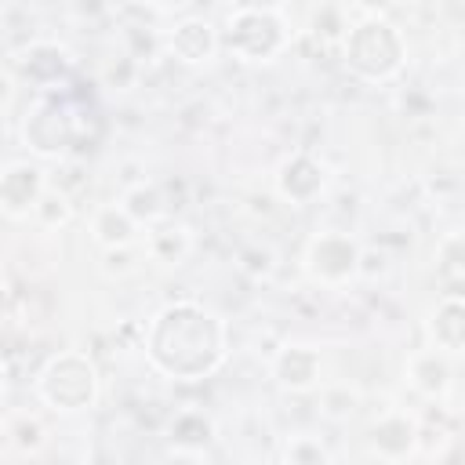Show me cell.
Here are the masks:
<instances>
[{"mask_svg": "<svg viewBox=\"0 0 465 465\" xmlns=\"http://www.w3.org/2000/svg\"><path fill=\"white\" fill-rule=\"evenodd\" d=\"M320 189H323V167H320L316 160L294 156V160L283 163V171H280V193H283V196L305 203V200H312Z\"/></svg>", "mask_w": 465, "mask_h": 465, "instance_id": "cell-8", "label": "cell"}, {"mask_svg": "<svg viewBox=\"0 0 465 465\" xmlns=\"http://www.w3.org/2000/svg\"><path fill=\"white\" fill-rule=\"evenodd\" d=\"M131 232H134V222H131V214L124 211V207H105V211H98V218H94V236L102 240V243H127L131 240Z\"/></svg>", "mask_w": 465, "mask_h": 465, "instance_id": "cell-10", "label": "cell"}, {"mask_svg": "<svg viewBox=\"0 0 465 465\" xmlns=\"http://www.w3.org/2000/svg\"><path fill=\"white\" fill-rule=\"evenodd\" d=\"M7 94H11V87H7V76H0V102H7Z\"/></svg>", "mask_w": 465, "mask_h": 465, "instance_id": "cell-17", "label": "cell"}, {"mask_svg": "<svg viewBox=\"0 0 465 465\" xmlns=\"http://www.w3.org/2000/svg\"><path fill=\"white\" fill-rule=\"evenodd\" d=\"M94 367L84 360V356H54L47 363V371L40 374V392L47 396V403L62 407V411H80L94 400Z\"/></svg>", "mask_w": 465, "mask_h": 465, "instance_id": "cell-4", "label": "cell"}, {"mask_svg": "<svg viewBox=\"0 0 465 465\" xmlns=\"http://www.w3.org/2000/svg\"><path fill=\"white\" fill-rule=\"evenodd\" d=\"M40 171L29 163H15L0 174V207L11 214H25L40 203Z\"/></svg>", "mask_w": 465, "mask_h": 465, "instance_id": "cell-7", "label": "cell"}, {"mask_svg": "<svg viewBox=\"0 0 465 465\" xmlns=\"http://www.w3.org/2000/svg\"><path fill=\"white\" fill-rule=\"evenodd\" d=\"M167 47L182 62H207L218 47V36H214V25L207 18H182V22H174Z\"/></svg>", "mask_w": 465, "mask_h": 465, "instance_id": "cell-6", "label": "cell"}, {"mask_svg": "<svg viewBox=\"0 0 465 465\" xmlns=\"http://www.w3.org/2000/svg\"><path fill=\"white\" fill-rule=\"evenodd\" d=\"M283 22L272 7H232L229 11V29H225V44L247 58V62H258V58H269L283 47Z\"/></svg>", "mask_w": 465, "mask_h": 465, "instance_id": "cell-3", "label": "cell"}, {"mask_svg": "<svg viewBox=\"0 0 465 465\" xmlns=\"http://www.w3.org/2000/svg\"><path fill=\"white\" fill-rule=\"evenodd\" d=\"M316 371H320V360L312 349L305 345H294L287 349L280 360H276V378L287 385V389H309L316 381Z\"/></svg>", "mask_w": 465, "mask_h": 465, "instance_id": "cell-9", "label": "cell"}, {"mask_svg": "<svg viewBox=\"0 0 465 465\" xmlns=\"http://www.w3.org/2000/svg\"><path fill=\"white\" fill-rule=\"evenodd\" d=\"M356 262H360L356 243H352L349 236H341V232H327V236L312 240V247H309V265H312V272H316L320 280H331V283L345 280V276L356 269Z\"/></svg>", "mask_w": 465, "mask_h": 465, "instance_id": "cell-5", "label": "cell"}, {"mask_svg": "<svg viewBox=\"0 0 465 465\" xmlns=\"http://www.w3.org/2000/svg\"><path fill=\"white\" fill-rule=\"evenodd\" d=\"M411 432H414V429H411L407 421L392 418V421H385V425L374 429V447L385 450V454H403V450L411 447Z\"/></svg>", "mask_w": 465, "mask_h": 465, "instance_id": "cell-11", "label": "cell"}, {"mask_svg": "<svg viewBox=\"0 0 465 465\" xmlns=\"http://www.w3.org/2000/svg\"><path fill=\"white\" fill-rule=\"evenodd\" d=\"M131 218H156L160 214V193L156 189H134L124 207Z\"/></svg>", "mask_w": 465, "mask_h": 465, "instance_id": "cell-14", "label": "cell"}, {"mask_svg": "<svg viewBox=\"0 0 465 465\" xmlns=\"http://www.w3.org/2000/svg\"><path fill=\"white\" fill-rule=\"evenodd\" d=\"M40 65H51V73L58 76V73L65 69V51H62V47H54V44H36V47H29V51H25V58H22V69L36 80Z\"/></svg>", "mask_w": 465, "mask_h": 465, "instance_id": "cell-12", "label": "cell"}, {"mask_svg": "<svg viewBox=\"0 0 465 465\" xmlns=\"http://www.w3.org/2000/svg\"><path fill=\"white\" fill-rule=\"evenodd\" d=\"M312 25H316V33H320V29H323V33L349 29V25L341 22V7H320V11H316V18H312Z\"/></svg>", "mask_w": 465, "mask_h": 465, "instance_id": "cell-16", "label": "cell"}, {"mask_svg": "<svg viewBox=\"0 0 465 465\" xmlns=\"http://www.w3.org/2000/svg\"><path fill=\"white\" fill-rule=\"evenodd\" d=\"M149 356L167 374H203L222 360V323L193 302L167 305L149 331Z\"/></svg>", "mask_w": 465, "mask_h": 465, "instance_id": "cell-1", "label": "cell"}, {"mask_svg": "<svg viewBox=\"0 0 465 465\" xmlns=\"http://www.w3.org/2000/svg\"><path fill=\"white\" fill-rule=\"evenodd\" d=\"M287 458H291L294 465H323V450H320L312 440H298V443L287 450Z\"/></svg>", "mask_w": 465, "mask_h": 465, "instance_id": "cell-15", "label": "cell"}, {"mask_svg": "<svg viewBox=\"0 0 465 465\" xmlns=\"http://www.w3.org/2000/svg\"><path fill=\"white\" fill-rule=\"evenodd\" d=\"M461 305L454 302V298H447L443 302V309H440V323H436V338L447 345V349H458L461 345Z\"/></svg>", "mask_w": 465, "mask_h": 465, "instance_id": "cell-13", "label": "cell"}, {"mask_svg": "<svg viewBox=\"0 0 465 465\" xmlns=\"http://www.w3.org/2000/svg\"><path fill=\"white\" fill-rule=\"evenodd\" d=\"M345 62L371 80L392 76L403 62V36L381 15H367L345 33Z\"/></svg>", "mask_w": 465, "mask_h": 465, "instance_id": "cell-2", "label": "cell"}]
</instances>
